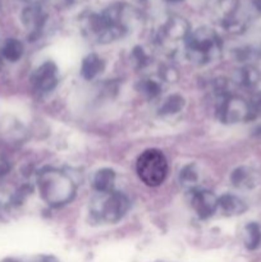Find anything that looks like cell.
<instances>
[{
	"instance_id": "1",
	"label": "cell",
	"mask_w": 261,
	"mask_h": 262,
	"mask_svg": "<svg viewBox=\"0 0 261 262\" xmlns=\"http://www.w3.org/2000/svg\"><path fill=\"white\" fill-rule=\"evenodd\" d=\"M78 19L79 30L87 40L105 45L127 36L141 22L142 15L133 5L115 2L100 12L87 10Z\"/></svg>"
},
{
	"instance_id": "2",
	"label": "cell",
	"mask_w": 261,
	"mask_h": 262,
	"mask_svg": "<svg viewBox=\"0 0 261 262\" xmlns=\"http://www.w3.org/2000/svg\"><path fill=\"white\" fill-rule=\"evenodd\" d=\"M37 191L42 201L50 207L69 204L76 196L77 186L69 174L58 169H45L36 179Z\"/></svg>"
},
{
	"instance_id": "3",
	"label": "cell",
	"mask_w": 261,
	"mask_h": 262,
	"mask_svg": "<svg viewBox=\"0 0 261 262\" xmlns=\"http://www.w3.org/2000/svg\"><path fill=\"white\" fill-rule=\"evenodd\" d=\"M186 56L194 66H207L220 58L223 41L216 31L207 26H201L191 31L184 41Z\"/></svg>"
},
{
	"instance_id": "4",
	"label": "cell",
	"mask_w": 261,
	"mask_h": 262,
	"mask_svg": "<svg viewBox=\"0 0 261 262\" xmlns=\"http://www.w3.org/2000/svg\"><path fill=\"white\" fill-rule=\"evenodd\" d=\"M211 12L222 28L232 33H241L247 28L255 14L252 0H214Z\"/></svg>"
},
{
	"instance_id": "5",
	"label": "cell",
	"mask_w": 261,
	"mask_h": 262,
	"mask_svg": "<svg viewBox=\"0 0 261 262\" xmlns=\"http://www.w3.org/2000/svg\"><path fill=\"white\" fill-rule=\"evenodd\" d=\"M129 207V200L120 192H96L90 201L89 214L95 223L115 224L125 216Z\"/></svg>"
},
{
	"instance_id": "6",
	"label": "cell",
	"mask_w": 261,
	"mask_h": 262,
	"mask_svg": "<svg viewBox=\"0 0 261 262\" xmlns=\"http://www.w3.org/2000/svg\"><path fill=\"white\" fill-rule=\"evenodd\" d=\"M136 171L146 186L159 187L168 176V160L160 150L148 148L138 156Z\"/></svg>"
},
{
	"instance_id": "7",
	"label": "cell",
	"mask_w": 261,
	"mask_h": 262,
	"mask_svg": "<svg viewBox=\"0 0 261 262\" xmlns=\"http://www.w3.org/2000/svg\"><path fill=\"white\" fill-rule=\"evenodd\" d=\"M189 22L178 14L166 15L155 32V42L164 49H173L186 41L191 32Z\"/></svg>"
},
{
	"instance_id": "8",
	"label": "cell",
	"mask_w": 261,
	"mask_h": 262,
	"mask_svg": "<svg viewBox=\"0 0 261 262\" xmlns=\"http://www.w3.org/2000/svg\"><path fill=\"white\" fill-rule=\"evenodd\" d=\"M216 114L223 124H238L255 117L250 101L233 94L217 99Z\"/></svg>"
},
{
	"instance_id": "9",
	"label": "cell",
	"mask_w": 261,
	"mask_h": 262,
	"mask_svg": "<svg viewBox=\"0 0 261 262\" xmlns=\"http://www.w3.org/2000/svg\"><path fill=\"white\" fill-rule=\"evenodd\" d=\"M20 22L30 38H37L49 22V13L42 4H27L20 13Z\"/></svg>"
},
{
	"instance_id": "10",
	"label": "cell",
	"mask_w": 261,
	"mask_h": 262,
	"mask_svg": "<svg viewBox=\"0 0 261 262\" xmlns=\"http://www.w3.org/2000/svg\"><path fill=\"white\" fill-rule=\"evenodd\" d=\"M33 91L38 95H46L55 90L59 83V71L54 61H45L41 64L31 77Z\"/></svg>"
},
{
	"instance_id": "11",
	"label": "cell",
	"mask_w": 261,
	"mask_h": 262,
	"mask_svg": "<svg viewBox=\"0 0 261 262\" xmlns=\"http://www.w3.org/2000/svg\"><path fill=\"white\" fill-rule=\"evenodd\" d=\"M191 193V204L192 210L194 214L202 220H206L211 217L217 211V197L209 189L197 188L189 192Z\"/></svg>"
},
{
	"instance_id": "12",
	"label": "cell",
	"mask_w": 261,
	"mask_h": 262,
	"mask_svg": "<svg viewBox=\"0 0 261 262\" xmlns=\"http://www.w3.org/2000/svg\"><path fill=\"white\" fill-rule=\"evenodd\" d=\"M247 210V205L243 200L234 194L225 193L223 196L217 197V211L227 217L240 216Z\"/></svg>"
},
{
	"instance_id": "13",
	"label": "cell",
	"mask_w": 261,
	"mask_h": 262,
	"mask_svg": "<svg viewBox=\"0 0 261 262\" xmlns=\"http://www.w3.org/2000/svg\"><path fill=\"white\" fill-rule=\"evenodd\" d=\"M260 76L261 72L258 71L257 67L252 66V64H246V66L235 69L232 77V82L243 89H252L258 83Z\"/></svg>"
},
{
	"instance_id": "14",
	"label": "cell",
	"mask_w": 261,
	"mask_h": 262,
	"mask_svg": "<svg viewBox=\"0 0 261 262\" xmlns=\"http://www.w3.org/2000/svg\"><path fill=\"white\" fill-rule=\"evenodd\" d=\"M256 182V173L248 166H238L230 174V183L238 189H252Z\"/></svg>"
},
{
	"instance_id": "15",
	"label": "cell",
	"mask_w": 261,
	"mask_h": 262,
	"mask_svg": "<svg viewBox=\"0 0 261 262\" xmlns=\"http://www.w3.org/2000/svg\"><path fill=\"white\" fill-rule=\"evenodd\" d=\"M105 61L97 54H89L83 58L81 64V76L87 81L95 79L104 72Z\"/></svg>"
},
{
	"instance_id": "16",
	"label": "cell",
	"mask_w": 261,
	"mask_h": 262,
	"mask_svg": "<svg viewBox=\"0 0 261 262\" xmlns=\"http://www.w3.org/2000/svg\"><path fill=\"white\" fill-rule=\"evenodd\" d=\"M200 181H201V171L196 164H186L179 171V183L184 189H188L189 192L199 188Z\"/></svg>"
},
{
	"instance_id": "17",
	"label": "cell",
	"mask_w": 261,
	"mask_h": 262,
	"mask_svg": "<svg viewBox=\"0 0 261 262\" xmlns=\"http://www.w3.org/2000/svg\"><path fill=\"white\" fill-rule=\"evenodd\" d=\"M115 171L110 168L99 169L92 177V187L96 192L114 191Z\"/></svg>"
},
{
	"instance_id": "18",
	"label": "cell",
	"mask_w": 261,
	"mask_h": 262,
	"mask_svg": "<svg viewBox=\"0 0 261 262\" xmlns=\"http://www.w3.org/2000/svg\"><path fill=\"white\" fill-rule=\"evenodd\" d=\"M25 54V46L18 38H8L2 46V56L9 63L20 60Z\"/></svg>"
},
{
	"instance_id": "19",
	"label": "cell",
	"mask_w": 261,
	"mask_h": 262,
	"mask_svg": "<svg viewBox=\"0 0 261 262\" xmlns=\"http://www.w3.org/2000/svg\"><path fill=\"white\" fill-rule=\"evenodd\" d=\"M243 245L247 250L255 251L261 243V227L257 223H247L242 230Z\"/></svg>"
},
{
	"instance_id": "20",
	"label": "cell",
	"mask_w": 261,
	"mask_h": 262,
	"mask_svg": "<svg viewBox=\"0 0 261 262\" xmlns=\"http://www.w3.org/2000/svg\"><path fill=\"white\" fill-rule=\"evenodd\" d=\"M137 91L141 95H143L147 99H155L163 91V86H161L160 82L158 79L150 78V77H146L138 81L137 86H136Z\"/></svg>"
},
{
	"instance_id": "21",
	"label": "cell",
	"mask_w": 261,
	"mask_h": 262,
	"mask_svg": "<svg viewBox=\"0 0 261 262\" xmlns=\"http://www.w3.org/2000/svg\"><path fill=\"white\" fill-rule=\"evenodd\" d=\"M184 99L181 95H170L165 99V101L163 102V105L159 109V113L161 115H174L177 113L182 112V109L184 107Z\"/></svg>"
},
{
	"instance_id": "22",
	"label": "cell",
	"mask_w": 261,
	"mask_h": 262,
	"mask_svg": "<svg viewBox=\"0 0 261 262\" xmlns=\"http://www.w3.org/2000/svg\"><path fill=\"white\" fill-rule=\"evenodd\" d=\"M132 61L137 68H146L151 63V56L141 46H136L132 51Z\"/></svg>"
},
{
	"instance_id": "23",
	"label": "cell",
	"mask_w": 261,
	"mask_h": 262,
	"mask_svg": "<svg viewBox=\"0 0 261 262\" xmlns=\"http://www.w3.org/2000/svg\"><path fill=\"white\" fill-rule=\"evenodd\" d=\"M178 72L174 67L169 66V64H164V66L160 67V78L163 79L164 82H176L178 79Z\"/></svg>"
},
{
	"instance_id": "24",
	"label": "cell",
	"mask_w": 261,
	"mask_h": 262,
	"mask_svg": "<svg viewBox=\"0 0 261 262\" xmlns=\"http://www.w3.org/2000/svg\"><path fill=\"white\" fill-rule=\"evenodd\" d=\"M12 170V165H10V161L5 158L3 154H0V179L7 177L8 174Z\"/></svg>"
},
{
	"instance_id": "25",
	"label": "cell",
	"mask_w": 261,
	"mask_h": 262,
	"mask_svg": "<svg viewBox=\"0 0 261 262\" xmlns=\"http://www.w3.org/2000/svg\"><path fill=\"white\" fill-rule=\"evenodd\" d=\"M22 2H25L26 4H42L45 0H22Z\"/></svg>"
},
{
	"instance_id": "26",
	"label": "cell",
	"mask_w": 261,
	"mask_h": 262,
	"mask_svg": "<svg viewBox=\"0 0 261 262\" xmlns=\"http://www.w3.org/2000/svg\"><path fill=\"white\" fill-rule=\"evenodd\" d=\"M42 262H59V260H56L53 256H46V257L42 258Z\"/></svg>"
},
{
	"instance_id": "27",
	"label": "cell",
	"mask_w": 261,
	"mask_h": 262,
	"mask_svg": "<svg viewBox=\"0 0 261 262\" xmlns=\"http://www.w3.org/2000/svg\"><path fill=\"white\" fill-rule=\"evenodd\" d=\"M164 2L171 3V4H176V3H181V2H183V0H164Z\"/></svg>"
},
{
	"instance_id": "28",
	"label": "cell",
	"mask_w": 261,
	"mask_h": 262,
	"mask_svg": "<svg viewBox=\"0 0 261 262\" xmlns=\"http://www.w3.org/2000/svg\"><path fill=\"white\" fill-rule=\"evenodd\" d=\"M2 262H22V261L14 260V258H5V260H3Z\"/></svg>"
},
{
	"instance_id": "29",
	"label": "cell",
	"mask_w": 261,
	"mask_h": 262,
	"mask_svg": "<svg viewBox=\"0 0 261 262\" xmlns=\"http://www.w3.org/2000/svg\"><path fill=\"white\" fill-rule=\"evenodd\" d=\"M136 2H138V3H146V2H147V0H136Z\"/></svg>"
}]
</instances>
